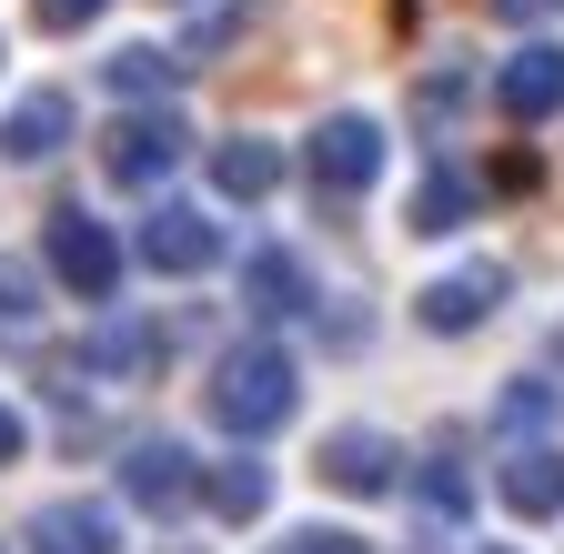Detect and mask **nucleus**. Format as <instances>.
I'll use <instances>...</instances> for the list:
<instances>
[{
	"label": "nucleus",
	"instance_id": "f257e3e1",
	"mask_svg": "<svg viewBox=\"0 0 564 554\" xmlns=\"http://www.w3.org/2000/svg\"><path fill=\"white\" fill-rule=\"evenodd\" d=\"M202 403H212V424H223L232 444H262V434H282V424H293L303 373H293V354H282V343H232V354L212 363Z\"/></svg>",
	"mask_w": 564,
	"mask_h": 554
},
{
	"label": "nucleus",
	"instance_id": "f03ea898",
	"mask_svg": "<svg viewBox=\"0 0 564 554\" xmlns=\"http://www.w3.org/2000/svg\"><path fill=\"white\" fill-rule=\"evenodd\" d=\"M383 121L373 111H333L323 131H313V142H303V182L313 192H333V202H352V192H373L383 182Z\"/></svg>",
	"mask_w": 564,
	"mask_h": 554
},
{
	"label": "nucleus",
	"instance_id": "7ed1b4c3",
	"mask_svg": "<svg viewBox=\"0 0 564 554\" xmlns=\"http://www.w3.org/2000/svg\"><path fill=\"white\" fill-rule=\"evenodd\" d=\"M182 152H192V131H182L172 101H162V111H121V121H111V142H101V162H111L121 192H162V182L182 172Z\"/></svg>",
	"mask_w": 564,
	"mask_h": 554
},
{
	"label": "nucleus",
	"instance_id": "20e7f679",
	"mask_svg": "<svg viewBox=\"0 0 564 554\" xmlns=\"http://www.w3.org/2000/svg\"><path fill=\"white\" fill-rule=\"evenodd\" d=\"M505 293H514L505 262H454V272H434V283L413 293V323L423 333H474V323L505 313Z\"/></svg>",
	"mask_w": 564,
	"mask_h": 554
},
{
	"label": "nucleus",
	"instance_id": "39448f33",
	"mask_svg": "<svg viewBox=\"0 0 564 554\" xmlns=\"http://www.w3.org/2000/svg\"><path fill=\"white\" fill-rule=\"evenodd\" d=\"M41 252H51V272H61V283L82 293V303H111V293H121V242L82 213V202H70V213H51Z\"/></svg>",
	"mask_w": 564,
	"mask_h": 554
},
{
	"label": "nucleus",
	"instance_id": "423d86ee",
	"mask_svg": "<svg viewBox=\"0 0 564 554\" xmlns=\"http://www.w3.org/2000/svg\"><path fill=\"white\" fill-rule=\"evenodd\" d=\"M121 495H131L141 514H182V504H202V454H192L182 434H141V444L121 454Z\"/></svg>",
	"mask_w": 564,
	"mask_h": 554
},
{
	"label": "nucleus",
	"instance_id": "0eeeda50",
	"mask_svg": "<svg viewBox=\"0 0 564 554\" xmlns=\"http://www.w3.org/2000/svg\"><path fill=\"white\" fill-rule=\"evenodd\" d=\"M313 474L333 484V495H393V484H403V444L373 434V424H333L323 454H313Z\"/></svg>",
	"mask_w": 564,
	"mask_h": 554
},
{
	"label": "nucleus",
	"instance_id": "6e6552de",
	"mask_svg": "<svg viewBox=\"0 0 564 554\" xmlns=\"http://www.w3.org/2000/svg\"><path fill=\"white\" fill-rule=\"evenodd\" d=\"M494 495H505V514H524V524H554L564 514V444L524 434L505 464H494Z\"/></svg>",
	"mask_w": 564,
	"mask_h": 554
},
{
	"label": "nucleus",
	"instance_id": "1a4fd4ad",
	"mask_svg": "<svg viewBox=\"0 0 564 554\" xmlns=\"http://www.w3.org/2000/svg\"><path fill=\"white\" fill-rule=\"evenodd\" d=\"M494 111L505 121H554L564 111V41H524L505 72H494Z\"/></svg>",
	"mask_w": 564,
	"mask_h": 554
},
{
	"label": "nucleus",
	"instance_id": "9d476101",
	"mask_svg": "<svg viewBox=\"0 0 564 554\" xmlns=\"http://www.w3.org/2000/svg\"><path fill=\"white\" fill-rule=\"evenodd\" d=\"M141 262L172 272V283H182V272H212V262H223V222H212V213H182V202H162V213L141 222Z\"/></svg>",
	"mask_w": 564,
	"mask_h": 554
},
{
	"label": "nucleus",
	"instance_id": "9b49d317",
	"mask_svg": "<svg viewBox=\"0 0 564 554\" xmlns=\"http://www.w3.org/2000/svg\"><path fill=\"white\" fill-rule=\"evenodd\" d=\"M61 142H70V91H21L11 111H0V162H11V172L51 162Z\"/></svg>",
	"mask_w": 564,
	"mask_h": 554
},
{
	"label": "nucleus",
	"instance_id": "f8f14e48",
	"mask_svg": "<svg viewBox=\"0 0 564 554\" xmlns=\"http://www.w3.org/2000/svg\"><path fill=\"white\" fill-rule=\"evenodd\" d=\"M31 554H121V524L91 495H61V504L31 514Z\"/></svg>",
	"mask_w": 564,
	"mask_h": 554
},
{
	"label": "nucleus",
	"instance_id": "ddd939ff",
	"mask_svg": "<svg viewBox=\"0 0 564 554\" xmlns=\"http://www.w3.org/2000/svg\"><path fill=\"white\" fill-rule=\"evenodd\" d=\"M282 182V152L262 142V131H232L223 152H212V192H232V202H262Z\"/></svg>",
	"mask_w": 564,
	"mask_h": 554
},
{
	"label": "nucleus",
	"instance_id": "4468645a",
	"mask_svg": "<svg viewBox=\"0 0 564 554\" xmlns=\"http://www.w3.org/2000/svg\"><path fill=\"white\" fill-rule=\"evenodd\" d=\"M242 303L282 323V313H303V303H313V283H303V262H293V252H252V262H242Z\"/></svg>",
	"mask_w": 564,
	"mask_h": 554
},
{
	"label": "nucleus",
	"instance_id": "2eb2a0df",
	"mask_svg": "<svg viewBox=\"0 0 564 554\" xmlns=\"http://www.w3.org/2000/svg\"><path fill=\"white\" fill-rule=\"evenodd\" d=\"M202 495H212V514H223V524H252V514L272 504V464H262V454H232Z\"/></svg>",
	"mask_w": 564,
	"mask_h": 554
},
{
	"label": "nucleus",
	"instance_id": "dca6fc26",
	"mask_svg": "<svg viewBox=\"0 0 564 554\" xmlns=\"http://www.w3.org/2000/svg\"><path fill=\"white\" fill-rule=\"evenodd\" d=\"M172 72H182V61H172L162 41H131V51H111V61H101V82H111L121 101H162V91H172Z\"/></svg>",
	"mask_w": 564,
	"mask_h": 554
},
{
	"label": "nucleus",
	"instance_id": "f3484780",
	"mask_svg": "<svg viewBox=\"0 0 564 554\" xmlns=\"http://www.w3.org/2000/svg\"><path fill=\"white\" fill-rule=\"evenodd\" d=\"M454 222H474V182H464V172H423V192H413V232H454Z\"/></svg>",
	"mask_w": 564,
	"mask_h": 554
},
{
	"label": "nucleus",
	"instance_id": "a211bd4d",
	"mask_svg": "<svg viewBox=\"0 0 564 554\" xmlns=\"http://www.w3.org/2000/svg\"><path fill=\"white\" fill-rule=\"evenodd\" d=\"M423 504H434L444 524H454V514L474 504V484H464V464H454V454H434V464H423Z\"/></svg>",
	"mask_w": 564,
	"mask_h": 554
},
{
	"label": "nucleus",
	"instance_id": "6ab92c4d",
	"mask_svg": "<svg viewBox=\"0 0 564 554\" xmlns=\"http://www.w3.org/2000/svg\"><path fill=\"white\" fill-rule=\"evenodd\" d=\"M101 11H111V0H31V21H41V31H91Z\"/></svg>",
	"mask_w": 564,
	"mask_h": 554
},
{
	"label": "nucleus",
	"instance_id": "aec40b11",
	"mask_svg": "<svg viewBox=\"0 0 564 554\" xmlns=\"http://www.w3.org/2000/svg\"><path fill=\"white\" fill-rule=\"evenodd\" d=\"M41 313V293H31V272H11V262H0V333H21Z\"/></svg>",
	"mask_w": 564,
	"mask_h": 554
},
{
	"label": "nucleus",
	"instance_id": "412c9836",
	"mask_svg": "<svg viewBox=\"0 0 564 554\" xmlns=\"http://www.w3.org/2000/svg\"><path fill=\"white\" fill-rule=\"evenodd\" d=\"M282 554H364V534H343V524H313V534H282Z\"/></svg>",
	"mask_w": 564,
	"mask_h": 554
},
{
	"label": "nucleus",
	"instance_id": "4be33fe9",
	"mask_svg": "<svg viewBox=\"0 0 564 554\" xmlns=\"http://www.w3.org/2000/svg\"><path fill=\"white\" fill-rule=\"evenodd\" d=\"M494 413H505V424H534V413H554V383H514Z\"/></svg>",
	"mask_w": 564,
	"mask_h": 554
},
{
	"label": "nucleus",
	"instance_id": "5701e85b",
	"mask_svg": "<svg viewBox=\"0 0 564 554\" xmlns=\"http://www.w3.org/2000/svg\"><path fill=\"white\" fill-rule=\"evenodd\" d=\"M21 454H31V424H21L11 403H0V464H21Z\"/></svg>",
	"mask_w": 564,
	"mask_h": 554
},
{
	"label": "nucleus",
	"instance_id": "b1692460",
	"mask_svg": "<svg viewBox=\"0 0 564 554\" xmlns=\"http://www.w3.org/2000/svg\"><path fill=\"white\" fill-rule=\"evenodd\" d=\"M505 21H544V11H564V0H494Z\"/></svg>",
	"mask_w": 564,
	"mask_h": 554
},
{
	"label": "nucleus",
	"instance_id": "393cba45",
	"mask_svg": "<svg viewBox=\"0 0 564 554\" xmlns=\"http://www.w3.org/2000/svg\"><path fill=\"white\" fill-rule=\"evenodd\" d=\"M554 373H564V323H554Z\"/></svg>",
	"mask_w": 564,
	"mask_h": 554
}]
</instances>
